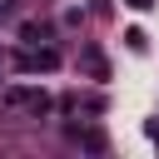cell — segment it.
<instances>
[{
    "label": "cell",
    "mask_w": 159,
    "mask_h": 159,
    "mask_svg": "<svg viewBox=\"0 0 159 159\" xmlns=\"http://www.w3.org/2000/svg\"><path fill=\"white\" fill-rule=\"evenodd\" d=\"M5 104H20V109L45 114V109H50V94H45V89H20V84H15V89H5Z\"/></svg>",
    "instance_id": "cell-1"
},
{
    "label": "cell",
    "mask_w": 159,
    "mask_h": 159,
    "mask_svg": "<svg viewBox=\"0 0 159 159\" xmlns=\"http://www.w3.org/2000/svg\"><path fill=\"white\" fill-rule=\"evenodd\" d=\"M15 65H20V70H55V65H60V55H55V50H25Z\"/></svg>",
    "instance_id": "cell-2"
}]
</instances>
